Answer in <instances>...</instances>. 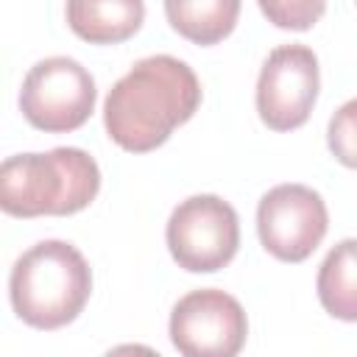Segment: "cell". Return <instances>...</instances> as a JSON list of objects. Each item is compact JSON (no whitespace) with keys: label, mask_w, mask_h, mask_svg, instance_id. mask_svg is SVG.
Listing matches in <instances>:
<instances>
[{"label":"cell","mask_w":357,"mask_h":357,"mask_svg":"<svg viewBox=\"0 0 357 357\" xmlns=\"http://www.w3.org/2000/svg\"><path fill=\"white\" fill-rule=\"evenodd\" d=\"M201 106V81L176 56L139 59L106 95L103 126L112 142L128 153H148L167 142Z\"/></svg>","instance_id":"obj_1"},{"label":"cell","mask_w":357,"mask_h":357,"mask_svg":"<svg viewBox=\"0 0 357 357\" xmlns=\"http://www.w3.org/2000/svg\"><path fill=\"white\" fill-rule=\"evenodd\" d=\"M100 190V167L81 148L14 153L0 165V209L14 218L75 215Z\"/></svg>","instance_id":"obj_2"},{"label":"cell","mask_w":357,"mask_h":357,"mask_svg":"<svg viewBox=\"0 0 357 357\" xmlns=\"http://www.w3.org/2000/svg\"><path fill=\"white\" fill-rule=\"evenodd\" d=\"M92 293V271L67 240H42L17 257L8 298L20 321L33 329H59L81 315Z\"/></svg>","instance_id":"obj_3"},{"label":"cell","mask_w":357,"mask_h":357,"mask_svg":"<svg viewBox=\"0 0 357 357\" xmlns=\"http://www.w3.org/2000/svg\"><path fill=\"white\" fill-rule=\"evenodd\" d=\"M98 89L92 73L70 56H47L36 61L20 89L22 117L47 134L81 128L95 112Z\"/></svg>","instance_id":"obj_4"},{"label":"cell","mask_w":357,"mask_h":357,"mask_svg":"<svg viewBox=\"0 0 357 357\" xmlns=\"http://www.w3.org/2000/svg\"><path fill=\"white\" fill-rule=\"evenodd\" d=\"M170 257L190 273H215L226 268L240 245V220L220 195H190L181 201L165 229Z\"/></svg>","instance_id":"obj_5"},{"label":"cell","mask_w":357,"mask_h":357,"mask_svg":"<svg viewBox=\"0 0 357 357\" xmlns=\"http://www.w3.org/2000/svg\"><path fill=\"white\" fill-rule=\"evenodd\" d=\"M167 329L181 357H237L248 337V318L226 290L201 287L176 301Z\"/></svg>","instance_id":"obj_6"},{"label":"cell","mask_w":357,"mask_h":357,"mask_svg":"<svg viewBox=\"0 0 357 357\" xmlns=\"http://www.w3.org/2000/svg\"><path fill=\"white\" fill-rule=\"evenodd\" d=\"M329 212L307 184H276L257 206V234L262 248L282 262H304L324 240Z\"/></svg>","instance_id":"obj_7"},{"label":"cell","mask_w":357,"mask_h":357,"mask_svg":"<svg viewBox=\"0 0 357 357\" xmlns=\"http://www.w3.org/2000/svg\"><path fill=\"white\" fill-rule=\"evenodd\" d=\"M321 86L318 56L307 45H279L268 53L257 78V112L271 131H293L307 123Z\"/></svg>","instance_id":"obj_8"},{"label":"cell","mask_w":357,"mask_h":357,"mask_svg":"<svg viewBox=\"0 0 357 357\" xmlns=\"http://www.w3.org/2000/svg\"><path fill=\"white\" fill-rule=\"evenodd\" d=\"M70 28L92 45H114L134 36L142 25V0H70L67 8Z\"/></svg>","instance_id":"obj_9"},{"label":"cell","mask_w":357,"mask_h":357,"mask_svg":"<svg viewBox=\"0 0 357 357\" xmlns=\"http://www.w3.org/2000/svg\"><path fill=\"white\" fill-rule=\"evenodd\" d=\"M318 301L337 321H357V240H340L318 268Z\"/></svg>","instance_id":"obj_10"},{"label":"cell","mask_w":357,"mask_h":357,"mask_svg":"<svg viewBox=\"0 0 357 357\" xmlns=\"http://www.w3.org/2000/svg\"><path fill=\"white\" fill-rule=\"evenodd\" d=\"M167 22L184 39L195 45H215L234 31L240 3L237 0H167Z\"/></svg>","instance_id":"obj_11"},{"label":"cell","mask_w":357,"mask_h":357,"mask_svg":"<svg viewBox=\"0 0 357 357\" xmlns=\"http://www.w3.org/2000/svg\"><path fill=\"white\" fill-rule=\"evenodd\" d=\"M326 145L332 151V156L357 170V98L346 100L326 126Z\"/></svg>","instance_id":"obj_12"},{"label":"cell","mask_w":357,"mask_h":357,"mask_svg":"<svg viewBox=\"0 0 357 357\" xmlns=\"http://www.w3.org/2000/svg\"><path fill=\"white\" fill-rule=\"evenodd\" d=\"M259 11L276 28L307 31L326 11V3H321V0H259Z\"/></svg>","instance_id":"obj_13"},{"label":"cell","mask_w":357,"mask_h":357,"mask_svg":"<svg viewBox=\"0 0 357 357\" xmlns=\"http://www.w3.org/2000/svg\"><path fill=\"white\" fill-rule=\"evenodd\" d=\"M103 357H162V354L145 343H120V346L109 349Z\"/></svg>","instance_id":"obj_14"}]
</instances>
